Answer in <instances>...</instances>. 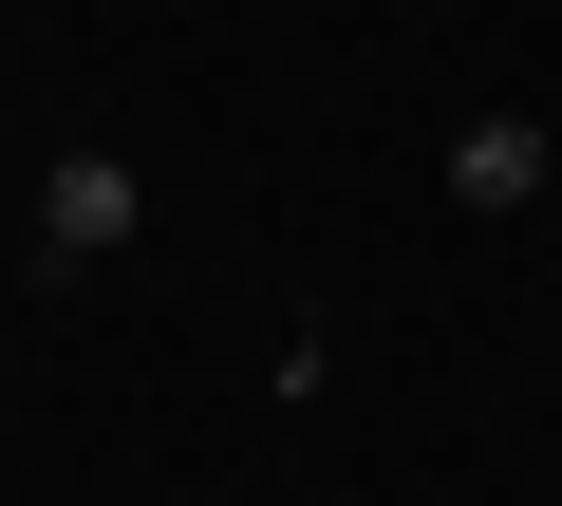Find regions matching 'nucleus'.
<instances>
[{
	"label": "nucleus",
	"instance_id": "f03ea898",
	"mask_svg": "<svg viewBox=\"0 0 562 506\" xmlns=\"http://www.w3.org/2000/svg\"><path fill=\"white\" fill-rule=\"evenodd\" d=\"M543 188V113H469L450 132V206H525Z\"/></svg>",
	"mask_w": 562,
	"mask_h": 506
},
{
	"label": "nucleus",
	"instance_id": "f257e3e1",
	"mask_svg": "<svg viewBox=\"0 0 562 506\" xmlns=\"http://www.w3.org/2000/svg\"><path fill=\"white\" fill-rule=\"evenodd\" d=\"M132 225H150V188H132V150H57V169H38V244H57V263H113Z\"/></svg>",
	"mask_w": 562,
	"mask_h": 506
}]
</instances>
